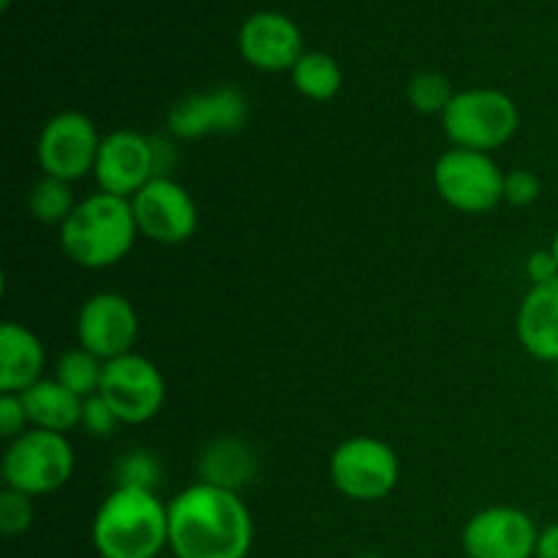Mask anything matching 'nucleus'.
<instances>
[{"instance_id": "obj_1", "label": "nucleus", "mask_w": 558, "mask_h": 558, "mask_svg": "<svg viewBox=\"0 0 558 558\" xmlns=\"http://www.w3.org/2000/svg\"><path fill=\"white\" fill-rule=\"evenodd\" d=\"M254 518L240 494L196 480L169 501L174 558H248Z\"/></svg>"}, {"instance_id": "obj_2", "label": "nucleus", "mask_w": 558, "mask_h": 558, "mask_svg": "<svg viewBox=\"0 0 558 558\" xmlns=\"http://www.w3.org/2000/svg\"><path fill=\"white\" fill-rule=\"evenodd\" d=\"M90 537L101 558H158L169 548V505L156 490L114 488L93 515Z\"/></svg>"}, {"instance_id": "obj_3", "label": "nucleus", "mask_w": 558, "mask_h": 558, "mask_svg": "<svg viewBox=\"0 0 558 558\" xmlns=\"http://www.w3.org/2000/svg\"><path fill=\"white\" fill-rule=\"evenodd\" d=\"M140 238L134 207L123 196L96 191L76 202L69 221L60 227V248L65 259L85 270H107L118 265L134 248Z\"/></svg>"}, {"instance_id": "obj_4", "label": "nucleus", "mask_w": 558, "mask_h": 558, "mask_svg": "<svg viewBox=\"0 0 558 558\" xmlns=\"http://www.w3.org/2000/svg\"><path fill=\"white\" fill-rule=\"evenodd\" d=\"M441 129L452 147L494 153L505 147L521 129L518 104L496 87L458 90L441 114Z\"/></svg>"}, {"instance_id": "obj_5", "label": "nucleus", "mask_w": 558, "mask_h": 558, "mask_svg": "<svg viewBox=\"0 0 558 558\" xmlns=\"http://www.w3.org/2000/svg\"><path fill=\"white\" fill-rule=\"evenodd\" d=\"M76 456L65 434L31 428L14 441H9L3 452V483L20 494L36 496L54 494L74 477Z\"/></svg>"}, {"instance_id": "obj_6", "label": "nucleus", "mask_w": 558, "mask_h": 558, "mask_svg": "<svg viewBox=\"0 0 558 558\" xmlns=\"http://www.w3.org/2000/svg\"><path fill=\"white\" fill-rule=\"evenodd\" d=\"M327 472L338 494L371 505L387 499L398 488L401 461L398 452L376 436H349L332 450Z\"/></svg>"}, {"instance_id": "obj_7", "label": "nucleus", "mask_w": 558, "mask_h": 558, "mask_svg": "<svg viewBox=\"0 0 558 558\" xmlns=\"http://www.w3.org/2000/svg\"><path fill=\"white\" fill-rule=\"evenodd\" d=\"M505 174L490 153L452 147L436 161L434 185L452 210L483 216L505 202Z\"/></svg>"}, {"instance_id": "obj_8", "label": "nucleus", "mask_w": 558, "mask_h": 558, "mask_svg": "<svg viewBox=\"0 0 558 558\" xmlns=\"http://www.w3.org/2000/svg\"><path fill=\"white\" fill-rule=\"evenodd\" d=\"M98 396L109 403L123 425H145L167 401V381L158 365L145 354H123L104 363Z\"/></svg>"}, {"instance_id": "obj_9", "label": "nucleus", "mask_w": 558, "mask_h": 558, "mask_svg": "<svg viewBox=\"0 0 558 558\" xmlns=\"http://www.w3.org/2000/svg\"><path fill=\"white\" fill-rule=\"evenodd\" d=\"M104 136L85 112L63 109L44 123L36 142V161L49 178L76 183L96 169Z\"/></svg>"}, {"instance_id": "obj_10", "label": "nucleus", "mask_w": 558, "mask_h": 558, "mask_svg": "<svg viewBox=\"0 0 558 558\" xmlns=\"http://www.w3.org/2000/svg\"><path fill=\"white\" fill-rule=\"evenodd\" d=\"M131 207L142 238L158 245L189 243L199 227L194 196L169 174L153 178L140 194L131 196Z\"/></svg>"}, {"instance_id": "obj_11", "label": "nucleus", "mask_w": 558, "mask_h": 558, "mask_svg": "<svg viewBox=\"0 0 558 558\" xmlns=\"http://www.w3.org/2000/svg\"><path fill=\"white\" fill-rule=\"evenodd\" d=\"M93 174H96L98 191L131 199L153 178H161L156 140L134 129L109 131L101 140V147H98Z\"/></svg>"}, {"instance_id": "obj_12", "label": "nucleus", "mask_w": 558, "mask_h": 558, "mask_svg": "<svg viewBox=\"0 0 558 558\" xmlns=\"http://www.w3.org/2000/svg\"><path fill=\"white\" fill-rule=\"evenodd\" d=\"M245 123H248V98L229 85L189 93L167 112L169 134L183 142L238 134Z\"/></svg>"}, {"instance_id": "obj_13", "label": "nucleus", "mask_w": 558, "mask_h": 558, "mask_svg": "<svg viewBox=\"0 0 558 558\" xmlns=\"http://www.w3.org/2000/svg\"><path fill=\"white\" fill-rule=\"evenodd\" d=\"M140 338V314L120 292H98L76 314V341L104 363L134 352Z\"/></svg>"}, {"instance_id": "obj_14", "label": "nucleus", "mask_w": 558, "mask_h": 558, "mask_svg": "<svg viewBox=\"0 0 558 558\" xmlns=\"http://www.w3.org/2000/svg\"><path fill=\"white\" fill-rule=\"evenodd\" d=\"M539 529L518 507L496 505L474 512L461 534L466 558H534Z\"/></svg>"}, {"instance_id": "obj_15", "label": "nucleus", "mask_w": 558, "mask_h": 558, "mask_svg": "<svg viewBox=\"0 0 558 558\" xmlns=\"http://www.w3.org/2000/svg\"><path fill=\"white\" fill-rule=\"evenodd\" d=\"M238 47L245 63L259 71H292L305 54L303 33L278 11H256L243 22Z\"/></svg>"}, {"instance_id": "obj_16", "label": "nucleus", "mask_w": 558, "mask_h": 558, "mask_svg": "<svg viewBox=\"0 0 558 558\" xmlns=\"http://www.w3.org/2000/svg\"><path fill=\"white\" fill-rule=\"evenodd\" d=\"M515 336L529 357L558 365V278L529 289L515 316Z\"/></svg>"}, {"instance_id": "obj_17", "label": "nucleus", "mask_w": 558, "mask_h": 558, "mask_svg": "<svg viewBox=\"0 0 558 558\" xmlns=\"http://www.w3.org/2000/svg\"><path fill=\"white\" fill-rule=\"evenodd\" d=\"M47 352L31 327L20 322L0 325V392H25L44 379Z\"/></svg>"}, {"instance_id": "obj_18", "label": "nucleus", "mask_w": 558, "mask_h": 558, "mask_svg": "<svg viewBox=\"0 0 558 558\" xmlns=\"http://www.w3.org/2000/svg\"><path fill=\"white\" fill-rule=\"evenodd\" d=\"M196 469H199V483L240 494V488L251 485L259 472V458L248 441L238 436H218L202 450Z\"/></svg>"}, {"instance_id": "obj_19", "label": "nucleus", "mask_w": 558, "mask_h": 558, "mask_svg": "<svg viewBox=\"0 0 558 558\" xmlns=\"http://www.w3.org/2000/svg\"><path fill=\"white\" fill-rule=\"evenodd\" d=\"M25 401L27 417H31V428L52 430V434H69V430L82 425V409H85V398L71 392L69 387L60 385L58 379H41L31 387V390L20 392Z\"/></svg>"}, {"instance_id": "obj_20", "label": "nucleus", "mask_w": 558, "mask_h": 558, "mask_svg": "<svg viewBox=\"0 0 558 558\" xmlns=\"http://www.w3.org/2000/svg\"><path fill=\"white\" fill-rule=\"evenodd\" d=\"M289 74H292L294 90L308 101H330L341 93L343 85L341 65L327 52H305Z\"/></svg>"}, {"instance_id": "obj_21", "label": "nucleus", "mask_w": 558, "mask_h": 558, "mask_svg": "<svg viewBox=\"0 0 558 558\" xmlns=\"http://www.w3.org/2000/svg\"><path fill=\"white\" fill-rule=\"evenodd\" d=\"M74 207L76 199L71 183L49 178V174H41L27 194V210L38 223H47V227H63Z\"/></svg>"}, {"instance_id": "obj_22", "label": "nucleus", "mask_w": 558, "mask_h": 558, "mask_svg": "<svg viewBox=\"0 0 558 558\" xmlns=\"http://www.w3.org/2000/svg\"><path fill=\"white\" fill-rule=\"evenodd\" d=\"M54 379L80 398L98 396L104 379V360L82 347L69 349L65 354H60L58 365H54Z\"/></svg>"}, {"instance_id": "obj_23", "label": "nucleus", "mask_w": 558, "mask_h": 558, "mask_svg": "<svg viewBox=\"0 0 558 558\" xmlns=\"http://www.w3.org/2000/svg\"><path fill=\"white\" fill-rule=\"evenodd\" d=\"M458 90H452L450 80L439 71H420L409 80L407 98L420 114H445L450 101L456 98Z\"/></svg>"}, {"instance_id": "obj_24", "label": "nucleus", "mask_w": 558, "mask_h": 558, "mask_svg": "<svg viewBox=\"0 0 558 558\" xmlns=\"http://www.w3.org/2000/svg\"><path fill=\"white\" fill-rule=\"evenodd\" d=\"M161 461L147 450L125 452L114 466V477H118V488H142V490H156L161 483Z\"/></svg>"}, {"instance_id": "obj_25", "label": "nucleus", "mask_w": 558, "mask_h": 558, "mask_svg": "<svg viewBox=\"0 0 558 558\" xmlns=\"http://www.w3.org/2000/svg\"><path fill=\"white\" fill-rule=\"evenodd\" d=\"M33 499L27 494H20L14 488H3L0 494V532L5 537H16V534H25L33 526Z\"/></svg>"}, {"instance_id": "obj_26", "label": "nucleus", "mask_w": 558, "mask_h": 558, "mask_svg": "<svg viewBox=\"0 0 558 558\" xmlns=\"http://www.w3.org/2000/svg\"><path fill=\"white\" fill-rule=\"evenodd\" d=\"M543 194V180L532 169H512L505 174V202L512 207H529Z\"/></svg>"}, {"instance_id": "obj_27", "label": "nucleus", "mask_w": 558, "mask_h": 558, "mask_svg": "<svg viewBox=\"0 0 558 558\" xmlns=\"http://www.w3.org/2000/svg\"><path fill=\"white\" fill-rule=\"evenodd\" d=\"M120 425L123 423L118 420V414L109 409V403L104 401L101 396L85 398V409H82L80 428H85L87 434L96 436V439H109V436H112Z\"/></svg>"}, {"instance_id": "obj_28", "label": "nucleus", "mask_w": 558, "mask_h": 558, "mask_svg": "<svg viewBox=\"0 0 558 558\" xmlns=\"http://www.w3.org/2000/svg\"><path fill=\"white\" fill-rule=\"evenodd\" d=\"M31 430V417H27L25 401L20 392H0V436L5 441H14Z\"/></svg>"}, {"instance_id": "obj_29", "label": "nucleus", "mask_w": 558, "mask_h": 558, "mask_svg": "<svg viewBox=\"0 0 558 558\" xmlns=\"http://www.w3.org/2000/svg\"><path fill=\"white\" fill-rule=\"evenodd\" d=\"M526 276H529V281H532V287L556 281L558 262H556V256L550 254V248H539V251H532V254H529Z\"/></svg>"}, {"instance_id": "obj_30", "label": "nucleus", "mask_w": 558, "mask_h": 558, "mask_svg": "<svg viewBox=\"0 0 558 558\" xmlns=\"http://www.w3.org/2000/svg\"><path fill=\"white\" fill-rule=\"evenodd\" d=\"M534 558H558V523H550L539 532Z\"/></svg>"}, {"instance_id": "obj_31", "label": "nucleus", "mask_w": 558, "mask_h": 558, "mask_svg": "<svg viewBox=\"0 0 558 558\" xmlns=\"http://www.w3.org/2000/svg\"><path fill=\"white\" fill-rule=\"evenodd\" d=\"M550 254H554V256H556V262H558V229H556L554 240H550Z\"/></svg>"}, {"instance_id": "obj_32", "label": "nucleus", "mask_w": 558, "mask_h": 558, "mask_svg": "<svg viewBox=\"0 0 558 558\" xmlns=\"http://www.w3.org/2000/svg\"><path fill=\"white\" fill-rule=\"evenodd\" d=\"M352 558H385V556H379V554H357V556H352Z\"/></svg>"}, {"instance_id": "obj_33", "label": "nucleus", "mask_w": 558, "mask_h": 558, "mask_svg": "<svg viewBox=\"0 0 558 558\" xmlns=\"http://www.w3.org/2000/svg\"><path fill=\"white\" fill-rule=\"evenodd\" d=\"M11 3V0H0V5H3V9H5V5H9Z\"/></svg>"}, {"instance_id": "obj_34", "label": "nucleus", "mask_w": 558, "mask_h": 558, "mask_svg": "<svg viewBox=\"0 0 558 558\" xmlns=\"http://www.w3.org/2000/svg\"><path fill=\"white\" fill-rule=\"evenodd\" d=\"M556 390H558V371H556Z\"/></svg>"}]
</instances>
